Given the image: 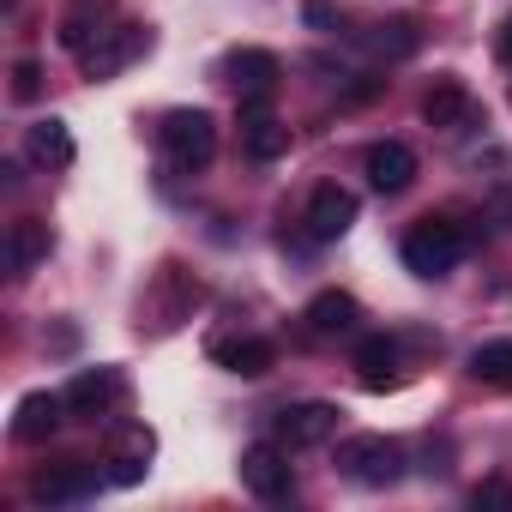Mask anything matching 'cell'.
I'll list each match as a JSON object with an SVG mask.
<instances>
[{
  "instance_id": "6da1fadb",
  "label": "cell",
  "mask_w": 512,
  "mask_h": 512,
  "mask_svg": "<svg viewBox=\"0 0 512 512\" xmlns=\"http://www.w3.org/2000/svg\"><path fill=\"white\" fill-rule=\"evenodd\" d=\"M464 247H470V235H464L452 217H422V223L404 235V266H410L416 278H446V272L464 260Z\"/></svg>"
},
{
  "instance_id": "7a4b0ae2",
  "label": "cell",
  "mask_w": 512,
  "mask_h": 512,
  "mask_svg": "<svg viewBox=\"0 0 512 512\" xmlns=\"http://www.w3.org/2000/svg\"><path fill=\"white\" fill-rule=\"evenodd\" d=\"M157 139H163V151H169L175 169H205L211 151H217V121L205 109H169L163 127H157Z\"/></svg>"
},
{
  "instance_id": "3957f363",
  "label": "cell",
  "mask_w": 512,
  "mask_h": 512,
  "mask_svg": "<svg viewBox=\"0 0 512 512\" xmlns=\"http://www.w3.org/2000/svg\"><path fill=\"white\" fill-rule=\"evenodd\" d=\"M338 470H344L350 482H362V488H386V482H398L404 458H398V446H392L386 434H350V440L338 446Z\"/></svg>"
},
{
  "instance_id": "277c9868",
  "label": "cell",
  "mask_w": 512,
  "mask_h": 512,
  "mask_svg": "<svg viewBox=\"0 0 512 512\" xmlns=\"http://www.w3.org/2000/svg\"><path fill=\"white\" fill-rule=\"evenodd\" d=\"M145 49H151V31H139V25H115V31H103V37L79 55V67H85V79H115V73L133 67Z\"/></svg>"
},
{
  "instance_id": "5b68a950",
  "label": "cell",
  "mask_w": 512,
  "mask_h": 512,
  "mask_svg": "<svg viewBox=\"0 0 512 512\" xmlns=\"http://www.w3.org/2000/svg\"><path fill=\"white\" fill-rule=\"evenodd\" d=\"M241 151H247L253 163L290 157V127L266 109V97H241Z\"/></svg>"
},
{
  "instance_id": "8992f818",
  "label": "cell",
  "mask_w": 512,
  "mask_h": 512,
  "mask_svg": "<svg viewBox=\"0 0 512 512\" xmlns=\"http://www.w3.org/2000/svg\"><path fill=\"white\" fill-rule=\"evenodd\" d=\"M241 482H247V494H260V500H284L296 488L290 452L284 446H247L241 452Z\"/></svg>"
},
{
  "instance_id": "52a82bcc",
  "label": "cell",
  "mask_w": 512,
  "mask_h": 512,
  "mask_svg": "<svg viewBox=\"0 0 512 512\" xmlns=\"http://www.w3.org/2000/svg\"><path fill=\"white\" fill-rule=\"evenodd\" d=\"M121 374L115 368H85V374H73V386L61 392L67 398V416H85V422H97V416H109L115 404H121Z\"/></svg>"
},
{
  "instance_id": "ba28073f",
  "label": "cell",
  "mask_w": 512,
  "mask_h": 512,
  "mask_svg": "<svg viewBox=\"0 0 512 512\" xmlns=\"http://www.w3.org/2000/svg\"><path fill=\"white\" fill-rule=\"evenodd\" d=\"M308 235L314 241H338L350 223H356V193L350 187H338V181H326V187H314V199H308Z\"/></svg>"
},
{
  "instance_id": "9c48e42d",
  "label": "cell",
  "mask_w": 512,
  "mask_h": 512,
  "mask_svg": "<svg viewBox=\"0 0 512 512\" xmlns=\"http://www.w3.org/2000/svg\"><path fill=\"white\" fill-rule=\"evenodd\" d=\"M332 434H338V404H326V398L290 404V410L278 416V440H284V446H320V440H332Z\"/></svg>"
},
{
  "instance_id": "30bf717a",
  "label": "cell",
  "mask_w": 512,
  "mask_h": 512,
  "mask_svg": "<svg viewBox=\"0 0 512 512\" xmlns=\"http://www.w3.org/2000/svg\"><path fill=\"white\" fill-rule=\"evenodd\" d=\"M31 494H37L43 506H67V500H85V494H97V470H91V464H79V458H67V464H49V470H37Z\"/></svg>"
},
{
  "instance_id": "8fae6325",
  "label": "cell",
  "mask_w": 512,
  "mask_h": 512,
  "mask_svg": "<svg viewBox=\"0 0 512 512\" xmlns=\"http://www.w3.org/2000/svg\"><path fill=\"white\" fill-rule=\"evenodd\" d=\"M61 416H67V398H61V392H31V398H19V410H13V440L37 446V440H49V434L61 428Z\"/></svg>"
},
{
  "instance_id": "7c38bea8",
  "label": "cell",
  "mask_w": 512,
  "mask_h": 512,
  "mask_svg": "<svg viewBox=\"0 0 512 512\" xmlns=\"http://www.w3.org/2000/svg\"><path fill=\"white\" fill-rule=\"evenodd\" d=\"M422 121L428 127H464V121H476V103H470V91H464V79H434L428 85V97H422Z\"/></svg>"
},
{
  "instance_id": "4fadbf2b",
  "label": "cell",
  "mask_w": 512,
  "mask_h": 512,
  "mask_svg": "<svg viewBox=\"0 0 512 512\" xmlns=\"http://www.w3.org/2000/svg\"><path fill=\"white\" fill-rule=\"evenodd\" d=\"M362 169H368V181H374L380 193H404V187L416 181V151H410L404 139H386V145H374V151H368V163H362Z\"/></svg>"
},
{
  "instance_id": "5bb4252c",
  "label": "cell",
  "mask_w": 512,
  "mask_h": 512,
  "mask_svg": "<svg viewBox=\"0 0 512 512\" xmlns=\"http://www.w3.org/2000/svg\"><path fill=\"white\" fill-rule=\"evenodd\" d=\"M229 73H235V91H241V97H272L278 79H284V67H278L272 49H241V55L229 61Z\"/></svg>"
},
{
  "instance_id": "9a60e30c",
  "label": "cell",
  "mask_w": 512,
  "mask_h": 512,
  "mask_svg": "<svg viewBox=\"0 0 512 512\" xmlns=\"http://www.w3.org/2000/svg\"><path fill=\"white\" fill-rule=\"evenodd\" d=\"M356 320H362V302H356L350 290H320V296L308 302V326H314L320 338H338V332H356Z\"/></svg>"
},
{
  "instance_id": "2e32d148",
  "label": "cell",
  "mask_w": 512,
  "mask_h": 512,
  "mask_svg": "<svg viewBox=\"0 0 512 512\" xmlns=\"http://www.w3.org/2000/svg\"><path fill=\"white\" fill-rule=\"evenodd\" d=\"M37 260H49V223L19 217V223L7 229V266H13V272H31Z\"/></svg>"
},
{
  "instance_id": "e0dca14e",
  "label": "cell",
  "mask_w": 512,
  "mask_h": 512,
  "mask_svg": "<svg viewBox=\"0 0 512 512\" xmlns=\"http://www.w3.org/2000/svg\"><path fill=\"white\" fill-rule=\"evenodd\" d=\"M217 362H223L229 374H241V380H260V374H272L278 350H272L266 338H235V344H217Z\"/></svg>"
},
{
  "instance_id": "ac0fdd59",
  "label": "cell",
  "mask_w": 512,
  "mask_h": 512,
  "mask_svg": "<svg viewBox=\"0 0 512 512\" xmlns=\"http://www.w3.org/2000/svg\"><path fill=\"white\" fill-rule=\"evenodd\" d=\"M362 49L380 55V61H410V55L422 49V31H416L410 19H392V25H374V31L362 37Z\"/></svg>"
},
{
  "instance_id": "d6986e66",
  "label": "cell",
  "mask_w": 512,
  "mask_h": 512,
  "mask_svg": "<svg viewBox=\"0 0 512 512\" xmlns=\"http://www.w3.org/2000/svg\"><path fill=\"white\" fill-rule=\"evenodd\" d=\"M392 362H398V344H392V338H362V350H356V368H362V386H368V392H386V386H398Z\"/></svg>"
},
{
  "instance_id": "ffe728a7",
  "label": "cell",
  "mask_w": 512,
  "mask_h": 512,
  "mask_svg": "<svg viewBox=\"0 0 512 512\" xmlns=\"http://www.w3.org/2000/svg\"><path fill=\"white\" fill-rule=\"evenodd\" d=\"M470 374L494 392H512V338H494V344H476L470 356Z\"/></svg>"
},
{
  "instance_id": "44dd1931",
  "label": "cell",
  "mask_w": 512,
  "mask_h": 512,
  "mask_svg": "<svg viewBox=\"0 0 512 512\" xmlns=\"http://www.w3.org/2000/svg\"><path fill=\"white\" fill-rule=\"evenodd\" d=\"M31 157L67 169V163H73V133H67V121H37V127H31Z\"/></svg>"
},
{
  "instance_id": "7402d4cb",
  "label": "cell",
  "mask_w": 512,
  "mask_h": 512,
  "mask_svg": "<svg viewBox=\"0 0 512 512\" xmlns=\"http://www.w3.org/2000/svg\"><path fill=\"white\" fill-rule=\"evenodd\" d=\"M151 452H157V440H151V428H139V422H133V428H121V434H115V446H109V458H115V464H151Z\"/></svg>"
},
{
  "instance_id": "603a6c76",
  "label": "cell",
  "mask_w": 512,
  "mask_h": 512,
  "mask_svg": "<svg viewBox=\"0 0 512 512\" xmlns=\"http://www.w3.org/2000/svg\"><path fill=\"white\" fill-rule=\"evenodd\" d=\"M470 506H494V512H506V506H512V482H506V476H482V482L470 488Z\"/></svg>"
},
{
  "instance_id": "cb8c5ba5",
  "label": "cell",
  "mask_w": 512,
  "mask_h": 512,
  "mask_svg": "<svg viewBox=\"0 0 512 512\" xmlns=\"http://www.w3.org/2000/svg\"><path fill=\"white\" fill-rule=\"evenodd\" d=\"M13 97H19V103H37V97H43V67H37V61H19V67H13Z\"/></svg>"
},
{
  "instance_id": "d4e9b609",
  "label": "cell",
  "mask_w": 512,
  "mask_h": 512,
  "mask_svg": "<svg viewBox=\"0 0 512 512\" xmlns=\"http://www.w3.org/2000/svg\"><path fill=\"white\" fill-rule=\"evenodd\" d=\"M308 31H338V0H302Z\"/></svg>"
},
{
  "instance_id": "484cf974",
  "label": "cell",
  "mask_w": 512,
  "mask_h": 512,
  "mask_svg": "<svg viewBox=\"0 0 512 512\" xmlns=\"http://www.w3.org/2000/svg\"><path fill=\"white\" fill-rule=\"evenodd\" d=\"M494 55H500V61H506V67H512V13H506V19H500V37H494Z\"/></svg>"
},
{
  "instance_id": "4316f807",
  "label": "cell",
  "mask_w": 512,
  "mask_h": 512,
  "mask_svg": "<svg viewBox=\"0 0 512 512\" xmlns=\"http://www.w3.org/2000/svg\"><path fill=\"white\" fill-rule=\"evenodd\" d=\"M500 211H506V223H512V187H506V193H500Z\"/></svg>"
},
{
  "instance_id": "83f0119b",
  "label": "cell",
  "mask_w": 512,
  "mask_h": 512,
  "mask_svg": "<svg viewBox=\"0 0 512 512\" xmlns=\"http://www.w3.org/2000/svg\"><path fill=\"white\" fill-rule=\"evenodd\" d=\"M7 7H19V0H7Z\"/></svg>"
}]
</instances>
